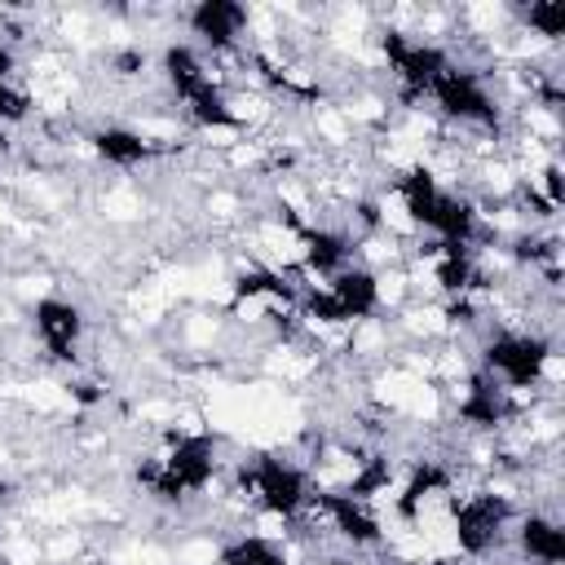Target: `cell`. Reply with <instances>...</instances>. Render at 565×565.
Masks as SVG:
<instances>
[{
  "mask_svg": "<svg viewBox=\"0 0 565 565\" xmlns=\"http://www.w3.org/2000/svg\"><path fill=\"white\" fill-rule=\"evenodd\" d=\"M512 18L521 22V35H534L543 49H561L565 40V4L561 0H534L512 9Z\"/></svg>",
  "mask_w": 565,
  "mask_h": 565,
  "instance_id": "9",
  "label": "cell"
},
{
  "mask_svg": "<svg viewBox=\"0 0 565 565\" xmlns=\"http://www.w3.org/2000/svg\"><path fill=\"white\" fill-rule=\"evenodd\" d=\"M84 141H88L93 159L106 163V168H115V172H141V168H150L154 159L168 154V146L159 137H150L146 128L124 124V119H110V124L88 128Z\"/></svg>",
  "mask_w": 565,
  "mask_h": 565,
  "instance_id": "6",
  "label": "cell"
},
{
  "mask_svg": "<svg viewBox=\"0 0 565 565\" xmlns=\"http://www.w3.org/2000/svg\"><path fill=\"white\" fill-rule=\"evenodd\" d=\"M35 110V97L18 84V79H0V128H18L26 124Z\"/></svg>",
  "mask_w": 565,
  "mask_h": 565,
  "instance_id": "10",
  "label": "cell"
},
{
  "mask_svg": "<svg viewBox=\"0 0 565 565\" xmlns=\"http://www.w3.org/2000/svg\"><path fill=\"white\" fill-rule=\"evenodd\" d=\"M31 335L44 358L53 362H75L88 335V318L71 296H40L31 305Z\"/></svg>",
  "mask_w": 565,
  "mask_h": 565,
  "instance_id": "5",
  "label": "cell"
},
{
  "mask_svg": "<svg viewBox=\"0 0 565 565\" xmlns=\"http://www.w3.org/2000/svg\"><path fill=\"white\" fill-rule=\"evenodd\" d=\"M216 477H221V441L212 433H199V428L172 433L137 468V486L146 494L163 499V503L199 499V494H207L216 486Z\"/></svg>",
  "mask_w": 565,
  "mask_h": 565,
  "instance_id": "2",
  "label": "cell"
},
{
  "mask_svg": "<svg viewBox=\"0 0 565 565\" xmlns=\"http://www.w3.org/2000/svg\"><path fill=\"white\" fill-rule=\"evenodd\" d=\"M234 494H243V503H252L260 516L291 525V521H300L309 512L318 486H313V472L305 468V459H291V455H278V450H260V455L238 463Z\"/></svg>",
  "mask_w": 565,
  "mask_h": 565,
  "instance_id": "3",
  "label": "cell"
},
{
  "mask_svg": "<svg viewBox=\"0 0 565 565\" xmlns=\"http://www.w3.org/2000/svg\"><path fill=\"white\" fill-rule=\"evenodd\" d=\"M216 565H300L287 534L265 530H234L216 543Z\"/></svg>",
  "mask_w": 565,
  "mask_h": 565,
  "instance_id": "8",
  "label": "cell"
},
{
  "mask_svg": "<svg viewBox=\"0 0 565 565\" xmlns=\"http://www.w3.org/2000/svg\"><path fill=\"white\" fill-rule=\"evenodd\" d=\"M22 75V53H18V44L0 31V79H18Z\"/></svg>",
  "mask_w": 565,
  "mask_h": 565,
  "instance_id": "11",
  "label": "cell"
},
{
  "mask_svg": "<svg viewBox=\"0 0 565 565\" xmlns=\"http://www.w3.org/2000/svg\"><path fill=\"white\" fill-rule=\"evenodd\" d=\"M508 552L516 565H565V521L552 508H521Z\"/></svg>",
  "mask_w": 565,
  "mask_h": 565,
  "instance_id": "7",
  "label": "cell"
},
{
  "mask_svg": "<svg viewBox=\"0 0 565 565\" xmlns=\"http://www.w3.org/2000/svg\"><path fill=\"white\" fill-rule=\"evenodd\" d=\"M388 194H393L397 216L406 221L411 234H428L433 243H463V247H477L481 234H486V225L477 216V203L450 177H441L428 163L402 168L393 177Z\"/></svg>",
  "mask_w": 565,
  "mask_h": 565,
  "instance_id": "1",
  "label": "cell"
},
{
  "mask_svg": "<svg viewBox=\"0 0 565 565\" xmlns=\"http://www.w3.org/2000/svg\"><path fill=\"white\" fill-rule=\"evenodd\" d=\"M181 22L190 31V44L203 57H234V53H243L256 13L238 0H199L181 13Z\"/></svg>",
  "mask_w": 565,
  "mask_h": 565,
  "instance_id": "4",
  "label": "cell"
}]
</instances>
